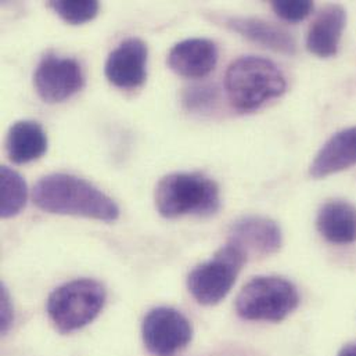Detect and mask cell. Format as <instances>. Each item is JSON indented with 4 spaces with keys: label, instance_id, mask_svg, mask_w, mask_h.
Segmentation results:
<instances>
[{
    "label": "cell",
    "instance_id": "cell-17",
    "mask_svg": "<svg viewBox=\"0 0 356 356\" xmlns=\"http://www.w3.org/2000/svg\"><path fill=\"white\" fill-rule=\"evenodd\" d=\"M0 215L3 219L13 218L18 215L28 198V188L24 178L7 167L0 168Z\"/></svg>",
    "mask_w": 356,
    "mask_h": 356
},
{
    "label": "cell",
    "instance_id": "cell-2",
    "mask_svg": "<svg viewBox=\"0 0 356 356\" xmlns=\"http://www.w3.org/2000/svg\"><path fill=\"white\" fill-rule=\"evenodd\" d=\"M286 78L268 58L243 56L234 60L225 75V89L230 104L241 113L254 111L286 92Z\"/></svg>",
    "mask_w": 356,
    "mask_h": 356
},
{
    "label": "cell",
    "instance_id": "cell-22",
    "mask_svg": "<svg viewBox=\"0 0 356 356\" xmlns=\"http://www.w3.org/2000/svg\"><path fill=\"white\" fill-rule=\"evenodd\" d=\"M337 356H356V341L348 343L344 346Z\"/></svg>",
    "mask_w": 356,
    "mask_h": 356
},
{
    "label": "cell",
    "instance_id": "cell-21",
    "mask_svg": "<svg viewBox=\"0 0 356 356\" xmlns=\"http://www.w3.org/2000/svg\"><path fill=\"white\" fill-rule=\"evenodd\" d=\"M14 322V307L11 302L10 293L4 284H1L0 291V330L1 334H6Z\"/></svg>",
    "mask_w": 356,
    "mask_h": 356
},
{
    "label": "cell",
    "instance_id": "cell-15",
    "mask_svg": "<svg viewBox=\"0 0 356 356\" xmlns=\"http://www.w3.org/2000/svg\"><path fill=\"white\" fill-rule=\"evenodd\" d=\"M6 152L10 161L17 165L36 161L47 152V135L35 121H17L8 129Z\"/></svg>",
    "mask_w": 356,
    "mask_h": 356
},
{
    "label": "cell",
    "instance_id": "cell-5",
    "mask_svg": "<svg viewBox=\"0 0 356 356\" xmlns=\"http://www.w3.org/2000/svg\"><path fill=\"white\" fill-rule=\"evenodd\" d=\"M300 305L297 287L279 276L250 280L236 298L237 315L248 322H282Z\"/></svg>",
    "mask_w": 356,
    "mask_h": 356
},
{
    "label": "cell",
    "instance_id": "cell-4",
    "mask_svg": "<svg viewBox=\"0 0 356 356\" xmlns=\"http://www.w3.org/2000/svg\"><path fill=\"white\" fill-rule=\"evenodd\" d=\"M107 293L93 279H75L57 287L47 298L50 322L61 334L78 332L90 325L103 311Z\"/></svg>",
    "mask_w": 356,
    "mask_h": 356
},
{
    "label": "cell",
    "instance_id": "cell-11",
    "mask_svg": "<svg viewBox=\"0 0 356 356\" xmlns=\"http://www.w3.org/2000/svg\"><path fill=\"white\" fill-rule=\"evenodd\" d=\"M167 63L175 74L183 78H205L216 67L218 47L209 39H186L177 43L170 50Z\"/></svg>",
    "mask_w": 356,
    "mask_h": 356
},
{
    "label": "cell",
    "instance_id": "cell-6",
    "mask_svg": "<svg viewBox=\"0 0 356 356\" xmlns=\"http://www.w3.org/2000/svg\"><path fill=\"white\" fill-rule=\"evenodd\" d=\"M247 261V255L240 248L227 243L216 251L212 259L195 266L188 273L187 289L190 294L201 305L219 304L233 289Z\"/></svg>",
    "mask_w": 356,
    "mask_h": 356
},
{
    "label": "cell",
    "instance_id": "cell-20",
    "mask_svg": "<svg viewBox=\"0 0 356 356\" xmlns=\"http://www.w3.org/2000/svg\"><path fill=\"white\" fill-rule=\"evenodd\" d=\"M272 8L282 19L289 22H300L312 13L314 3L308 0H302V1L277 0L272 3Z\"/></svg>",
    "mask_w": 356,
    "mask_h": 356
},
{
    "label": "cell",
    "instance_id": "cell-10",
    "mask_svg": "<svg viewBox=\"0 0 356 356\" xmlns=\"http://www.w3.org/2000/svg\"><path fill=\"white\" fill-rule=\"evenodd\" d=\"M230 244L240 248L247 258L276 254L283 243L279 225L265 216H243L233 222L229 230Z\"/></svg>",
    "mask_w": 356,
    "mask_h": 356
},
{
    "label": "cell",
    "instance_id": "cell-7",
    "mask_svg": "<svg viewBox=\"0 0 356 356\" xmlns=\"http://www.w3.org/2000/svg\"><path fill=\"white\" fill-rule=\"evenodd\" d=\"M191 322L175 308L152 309L142 325V339L147 351L154 356H177L193 340Z\"/></svg>",
    "mask_w": 356,
    "mask_h": 356
},
{
    "label": "cell",
    "instance_id": "cell-9",
    "mask_svg": "<svg viewBox=\"0 0 356 356\" xmlns=\"http://www.w3.org/2000/svg\"><path fill=\"white\" fill-rule=\"evenodd\" d=\"M147 44L139 38L121 42L108 56L104 67L106 78L120 89H138L147 78Z\"/></svg>",
    "mask_w": 356,
    "mask_h": 356
},
{
    "label": "cell",
    "instance_id": "cell-14",
    "mask_svg": "<svg viewBox=\"0 0 356 356\" xmlns=\"http://www.w3.org/2000/svg\"><path fill=\"white\" fill-rule=\"evenodd\" d=\"M346 22L347 13L344 7L339 4L326 7L309 26L307 35L308 50L321 58L336 56Z\"/></svg>",
    "mask_w": 356,
    "mask_h": 356
},
{
    "label": "cell",
    "instance_id": "cell-12",
    "mask_svg": "<svg viewBox=\"0 0 356 356\" xmlns=\"http://www.w3.org/2000/svg\"><path fill=\"white\" fill-rule=\"evenodd\" d=\"M223 25L245 39L276 53L286 56H294L297 53V42L294 36L273 22L251 17H226Z\"/></svg>",
    "mask_w": 356,
    "mask_h": 356
},
{
    "label": "cell",
    "instance_id": "cell-13",
    "mask_svg": "<svg viewBox=\"0 0 356 356\" xmlns=\"http://www.w3.org/2000/svg\"><path fill=\"white\" fill-rule=\"evenodd\" d=\"M356 165V127L333 135L319 150L311 164L309 174L315 179L327 178Z\"/></svg>",
    "mask_w": 356,
    "mask_h": 356
},
{
    "label": "cell",
    "instance_id": "cell-19",
    "mask_svg": "<svg viewBox=\"0 0 356 356\" xmlns=\"http://www.w3.org/2000/svg\"><path fill=\"white\" fill-rule=\"evenodd\" d=\"M219 97V90L215 85L202 83L194 85L184 90L183 106L191 113H208L215 108Z\"/></svg>",
    "mask_w": 356,
    "mask_h": 356
},
{
    "label": "cell",
    "instance_id": "cell-18",
    "mask_svg": "<svg viewBox=\"0 0 356 356\" xmlns=\"http://www.w3.org/2000/svg\"><path fill=\"white\" fill-rule=\"evenodd\" d=\"M49 7L67 24L82 25L92 21L100 10L99 1L85 0V1H50Z\"/></svg>",
    "mask_w": 356,
    "mask_h": 356
},
{
    "label": "cell",
    "instance_id": "cell-3",
    "mask_svg": "<svg viewBox=\"0 0 356 356\" xmlns=\"http://www.w3.org/2000/svg\"><path fill=\"white\" fill-rule=\"evenodd\" d=\"M154 200L157 211L167 219L187 215L211 216L220 207L218 184L212 179L194 172L164 177L156 187Z\"/></svg>",
    "mask_w": 356,
    "mask_h": 356
},
{
    "label": "cell",
    "instance_id": "cell-1",
    "mask_svg": "<svg viewBox=\"0 0 356 356\" xmlns=\"http://www.w3.org/2000/svg\"><path fill=\"white\" fill-rule=\"evenodd\" d=\"M33 204L49 213L71 215L115 222L117 202L85 179L70 174H51L38 180L32 190Z\"/></svg>",
    "mask_w": 356,
    "mask_h": 356
},
{
    "label": "cell",
    "instance_id": "cell-16",
    "mask_svg": "<svg viewBox=\"0 0 356 356\" xmlns=\"http://www.w3.org/2000/svg\"><path fill=\"white\" fill-rule=\"evenodd\" d=\"M316 226L327 241L351 244L356 241V208L348 201H329L321 208Z\"/></svg>",
    "mask_w": 356,
    "mask_h": 356
},
{
    "label": "cell",
    "instance_id": "cell-8",
    "mask_svg": "<svg viewBox=\"0 0 356 356\" xmlns=\"http://www.w3.org/2000/svg\"><path fill=\"white\" fill-rule=\"evenodd\" d=\"M33 85L44 103L56 104L76 95L85 85V75L75 58L46 54L36 67Z\"/></svg>",
    "mask_w": 356,
    "mask_h": 356
}]
</instances>
